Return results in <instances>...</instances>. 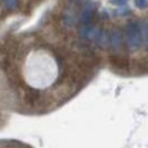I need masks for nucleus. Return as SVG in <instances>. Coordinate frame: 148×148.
I'll return each mask as SVG.
<instances>
[{"mask_svg":"<svg viewBox=\"0 0 148 148\" xmlns=\"http://www.w3.org/2000/svg\"><path fill=\"white\" fill-rule=\"evenodd\" d=\"M137 3H138V4H141V3L144 4V3H145V0H137Z\"/></svg>","mask_w":148,"mask_h":148,"instance_id":"1","label":"nucleus"}]
</instances>
